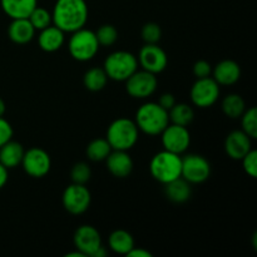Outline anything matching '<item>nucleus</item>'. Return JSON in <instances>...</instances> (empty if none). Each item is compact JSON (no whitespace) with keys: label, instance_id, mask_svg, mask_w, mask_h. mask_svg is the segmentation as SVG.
Wrapping results in <instances>:
<instances>
[{"label":"nucleus","instance_id":"nucleus-1","mask_svg":"<svg viewBox=\"0 0 257 257\" xmlns=\"http://www.w3.org/2000/svg\"><path fill=\"white\" fill-rule=\"evenodd\" d=\"M53 24L64 33H73L84 28L88 20L85 0H57L52 13Z\"/></svg>","mask_w":257,"mask_h":257},{"label":"nucleus","instance_id":"nucleus-2","mask_svg":"<svg viewBox=\"0 0 257 257\" xmlns=\"http://www.w3.org/2000/svg\"><path fill=\"white\" fill-rule=\"evenodd\" d=\"M136 124L138 130L150 136H157L170 124L168 110L158 103L147 102L138 108L136 113Z\"/></svg>","mask_w":257,"mask_h":257},{"label":"nucleus","instance_id":"nucleus-3","mask_svg":"<svg viewBox=\"0 0 257 257\" xmlns=\"http://www.w3.org/2000/svg\"><path fill=\"white\" fill-rule=\"evenodd\" d=\"M140 137V130L135 120L128 118H118L113 120L107 131L105 140L112 150L128 151L137 143Z\"/></svg>","mask_w":257,"mask_h":257},{"label":"nucleus","instance_id":"nucleus-4","mask_svg":"<svg viewBox=\"0 0 257 257\" xmlns=\"http://www.w3.org/2000/svg\"><path fill=\"white\" fill-rule=\"evenodd\" d=\"M181 168L182 158L180 155L166 150L156 153L150 163V172L152 177L163 185L181 177Z\"/></svg>","mask_w":257,"mask_h":257},{"label":"nucleus","instance_id":"nucleus-5","mask_svg":"<svg viewBox=\"0 0 257 257\" xmlns=\"http://www.w3.org/2000/svg\"><path fill=\"white\" fill-rule=\"evenodd\" d=\"M137 67L138 60L132 53L118 50L108 55L103 69L107 73L108 79L125 82L137 70Z\"/></svg>","mask_w":257,"mask_h":257},{"label":"nucleus","instance_id":"nucleus-6","mask_svg":"<svg viewBox=\"0 0 257 257\" xmlns=\"http://www.w3.org/2000/svg\"><path fill=\"white\" fill-rule=\"evenodd\" d=\"M99 47L95 33L85 28L73 32L68 42L70 55L78 62H88L93 59L97 55Z\"/></svg>","mask_w":257,"mask_h":257},{"label":"nucleus","instance_id":"nucleus-7","mask_svg":"<svg viewBox=\"0 0 257 257\" xmlns=\"http://www.w3.org/2000/svg\"><path fill=\"white\" fill-rule=\"evenodd\" d=\"M220 97V85L213 78H200L191 88V100L198 108H208Z\"/></svg>","mask_w":257,"mask_h":257},{"label":"nucleus","instance_id":"nucleus-8","mask_svg":"<svg viewBox=\"0 0 257 257\" xmlns=\"http://www.w3.org/2000/svg\"><path fill=\"white\" fill-rule=\"evenodd\" d=\"M92 196L84 185L72 183L64 190L62 196L63 207L72 215H82L89 208Z\"/></svg>","mask_w":257,"mask_h":257},{"label":"nucleus","instance_id":"nucleus-9","mask_svg":"<svg viewBox=\"0 0 257 257\" xmlns=\"http://www.w3.org/2000/svg\"><path fill=\"white\" fill-rule=\"evenodd\" d=\"M157 78L153 73L147 70H136L127 80H125V89L127 93L133 98L145 99L151 97L157 89Z\"/></svg>","mask_w":257,"mask_h":257},{"label":"nucleus","instance_id":"nucleus-10","mask_svg":"<svg viewBox=\"0 0 257 257\" xmlns=\"http://www.w3.org/2000/svg\"><path fill=\"white\" fill-rule=\"evenodd\" d=\"M20 165L30 177L42 178L49 173L52 160L44 150L39 147H33L25 151Z\"/></svg>","mask_w":257,"mask_h":257},{"label":"nucleus","instance_id":"nucleus-11","mask_svg":"<svg viewBox=\"0 0 257 257\" xmlns=\"http://www.w3.org/2000/svg\"><path fill=\"white\" fill-rule=\"evenodd\" d=\"M211 175L210 162L203 156L188 155L182 158L181 177L188 183H202Z\"/></svg>","mask_w":257,"mask_h":257},{"label":"nucleus","instance_id":"nucleus-12","mask_svg":"<svg viewBox=\"0 0 257 257\" xmlns=\"http://www.w3.org/2000/svg\"><path fill=\"white\" fill-rule=\"evenodd\" d=\"M161 140H162L163 150L181 155V153L186 152L187 148L190 147L191 135L187 127L172 123L162 131Z\"/></svg>","mask_w":257,"mask_h":257},{"label":"nucleus","instance_id":"nucleus-13","mask_svg":"<svg viewBox=\"0 0 257 257\" xmlns=\"http://www.w3.org/2000/svg\"><path fill=\"white\" fill-rule=\"evenodd\" d=\"M137 60L143 70L153 74L163 72L168 63L167 54L157 44H145V47L140 50Z\"/></svg>","mask_w":257,"mask_h":257},{"label":"nucleus","instance_id":"nucleus-14","mask_svg":"<svg viewBox=\"0 0 257 257\" xmlns=\"http://www.w3.org/2000/svg\"><path fill=\"white\" fill-rule=\"evenodd\" d=\"M74 246L84 256L92 257L102 245V237L95 227L90 225H82L74 233Z\"/></svg>","mask_w":257,"mask_h":257},{"label":"nucleus","instance_id":"nucleus-15","mask_svg":"<svg viewBox=\"0 0 257 257\" xmlns=\"http://www.w3.org/2000/svg\"><path fill=\"white\" fill-rule=\"evenodd\" d=\"M252 150L251 138L241 131H233L227 136L225 141V151L232 160L241 161Z\"/></svg>","mask_w":257,"mask_h":257},{"label":"nucleus","instance_id":"nucleus-16","mask_svg":"<svg viewBox=\"0 0 257 257\" xmlns=\"http://www.w3.org/2000/svg\"><path fill=\"white\" fill-rule=\"evenodd\" d=\"M105 162L108 171L117 178L128 177L133 170V161L127 151L112 150L105 158Z\"/></svg>","mask_w":257,"mask_h":257},{"label":"nucleus","instance_id":"nucleus-17","mask_svg":"<svg viewBox=\"0 0 257 257\" xmlns=\"http://www.w3.org/2000/svg\"><path fill=\"white\" fill-rule=\"evenodd\" d=\"M213 79L218 85H232L240 79L241 68L233 60H222L212 70Z\"/></svg>","mask_w":257,"mask_h":257},{"label":"nucleus","instance_id":"nucleus-18","mask_svg":"<svg viewBox=\"0 0 257 257\" xmlns=\"http://www.w3.org/2000/svg\"><path fill=\"white\" fill-rule=\"evenodd\" d=\"M35 29L28 18L13 19L8 28V35L10 40L17 44H27L34 38Z\"/></svg>","mask_w":257,"mask_h":257},{"label":"nucleus","instance_id":"nucleus-19","mask_svg":"<svg viewBox=\"0 0 257 257\" xmlns=\"http://www.w3.org/2000/svg\"><path fill=\"white\" fill-rule=\"evenodd\" d=\"M38 43H39L40 49L44 52H57L64 44V32L55 25H49L45 29L40 30Z\"/></svg>","mask_w":257,"mask_h":257},{"label":"nucleus","instance_id":"nucleus-20","mask_svg":"<svg viewBox=\"0 0 257 257\" xmlns=\"http://www.w3.org/2000/svg\"><path fill=\"white\" fill-rule=\"evenodd\" d=\"M2 9L12 19L28 18L38 5V0H0Z\"/></svg>","mask_w":257,"mask_h":257},{"label":"nucleus","instance_id":"nucleus-21","mask_svg":"<svg viewBox=\"0 0 257 257\" xmlns=\"http://www.w3.org/2000/svg\"><path fill=\"white\" fill-rule=\"evenodd\" d=\"M24 152V148L19 142L10 140L0 147V163L8 170L17 167L22 163Z\"/></svg>","mask_w":257,"mask_h":257},{"label":"nucleus","instance_id":"nucleus-22","mask_svg":"<svg viewBox=\"0 0 257 257\" xmlns=\"http://www.w3.org/2000/svg\"><path fill=\"white\" fill-rule=\"evenodd\" d=\"M166 196L170 201L175 203H183L190 200L192 195L191 183H188L185 178L178 177L171 182L166 183Z\"/></svg>","mask_w":257,"mask_h":257},{"label":"nucleus","instance_id":"nucleus-23","mask_svg":"<svg viewBox=\"0 0 257 257\" xmlns=\"http://www.w3.org/2000/svg\"><path fill=\"white\" fill-rule=\"evenodd\" d=\"M108 245L113 252L119 253V255H127L135 247V240H133L132 235L125 230H115L109 235Z\"/></svg>","mask_w":257,"mask_h":257},{"label":"nucleus","instance_id":"nucleus-24","mask_svg":"<svg viewBox=\"0 0 257 257\" xmlns=\"http://www.w3.org/2000/svg\"><path fill=\"white\" fill-rule=\"evenodd\" d=\"M168 117H170V122H172L173 124L187 127V125L193 120L195 113H193L192 107H190V105L186 104V103H176V104L168 110Z\"/></svg>","mask_w":257,"mask_h":257},{"label":"nucleus","instance_id":"nucleus-25","mask_svg":"<svg viewBox=\"0 0 257 257\" xmlns=\"http://www.w3.org/2000/svg\"><path fill=\"white\" fill-rule=\"evenodd\" d=\"M108 75L103 68H92L83 77L84 87L90 92H99L107 85Z\"/></svg>","mask_w":257,"mask_h":257},{"label":"nucleus","instance_id":"nucleus-26","mask_svg":"<svg viewBox=\"0 0 257 257\" xmlns=\"http://www.w3.org/2000/svg\"><path fill=\"white\" fill-rule=\"evenodd\" d=\"M222 112L228 118H240L245 112V100L238 94H228L222 100Z\"/></svg>","mask_w":257,"mask_h":257},{"label":"nucleus","instance_id":"nucleus-27","mask_svg":"<svg viewBox=\"0 0 257 257\" xmlns=\"http://www.w3.org/2000/svg\"><path fill=\"white\" fill-rule=\"evenodd\" d=\"M110 151H112V148H110L107 140H104V138H97V140H93L88 145L87 156L93 162H100V161H105V158L108 157Z\"/></svg>","mask_w":257,"mask_h":257},{"label":"nucleus","instance_id":"nucleus-28","mask_svg":"<svg viewBox=\"0 0 257 257\" xmlns=\"http://www.w3.org/2000/svg\"><path fill=\"white\" fill-rule=\"evenodd\" d=\"M29 22L32 23V25L34 27L35 30H43L47 27L52 25L53 19H52V13L48 12L44 8L37 7L34 8L30 15L28 17Z\"/></svg>","mask_w":257,"mask_h":257},{"label":"nucleus","instance_id":"nucleus-29","mask_svg":"<svg viewBox=\"0 0 257 257\" xmlns=\"http://www.w3.org/2000/svg\"><path fill=\"white\" fill-rule=\"evenodd\" d=\"M241 117H242L241 119L242 131L251 140H255L257 138V109L255 107H251L250 109L245 110Z\"/></svg>","mask_w":257,"mask_h":257},{"label":"nucleus","instance_id":"nucleus-30","mask_svg":"<svg viewBox=\"0 0 257 257\" xmlns=\"http://www.w3.org/2000/svg\"><path fill=\"white\" fill-rule=\"evenodd\" d=\"M95 37H97L99 45H102V47H110V45H113L117 42L118 32L113 25L104 24L99 27V29L95 33Z\"/></svg>","mask_w":257,"mask_h":257},{"label":"nucleus","instance_id":"nucleus-31","mask_svg":"<svg viewBox=\"0 0 257 257\" xmlns=\"http://www.w3.org/2000/svg\"><path fill=\"white\" fill-rule=\"evenodd\" d=\"M70 177H72L73 183L85 185L92 177V171L87 163L78 162L73 166L72 171H70Z\"/></svg>","mask_w":257,"mask_h":257},{"label":"nucleus","instance_id":"nucleus-32","mask_svg":"<svg viewBox=\"0 0 257 257\" xmlns=\"http://www.w3.org/2000/svg\"><path fill=\"white\" fill-rule=\"evenodd\" d=\"M141 35L146 44H157L162 37V30H161L160 25L156 23H147L143 25Z\"/></svg>","mask_w":257,"mask_h":257},{"label":"nucleus","instance_id":"nucleus-33","mask_svg":"<svg viewBox=\"0 0 257 257\" xmlns=\"http://www.w3.org/2000/svg\"><path fill=\"white\" fill-rule=\"evenodd\" d=\"M242 167L243 171L247 173L250 177H257V152L255 150H251L245 157L242 158Z\"/></svg>","mask_w":257,"mask_h":257},{"label":"nucleus","instance_id":"nucleus-34","mask_svg":"<svg viewBox=\"0 0 257 257\" xmlns=\"http://www.w3.org/2000/svg\"><path fill=\"white\" fill-rule=\"evenodd\" d=\"M193 75H195L197 79L200 78H206V77H210L212 74V67L208 62L206 60H198L193 64Z\"/></svg>","mask_w":257,"mask_h":257},{"label":"nucleus","instance_id":"nucleus-35","mask_svg":"<svg viewBox=\"0 0 257 257\" xmlns=\"http://www.w3.org/2000/svg\"><path fill=\"white\" fill-rule=\"evenodd\" d=\"M13 137V127L7 119L0 117V147L9 142Z\"/></svg>","mask_w":257,"mask_h":257},{"label":"nucleus","instance_id":"nucleus-36","mask_svg":"<svg viewBox=\"0 0 257 257\" xmlns=\"http://www.w3.org/2000/svg\"><path fill=\"white\" fill-rule=\"evenodd\" d=\"M158 104L162 108H165L166 110H170L176 104L175 95L171 94V93H165V94L161 95L160 100H158Z\"/></svg>","mask_w":257,"mask_h":257},{"label":"nucleus","instance_id":"nucleus-37","mask_svg":"<svg viewBox=\"0 0 257 257\" xmlns=\"http://www.w3.org/2000/svg\"><path fill=\"white\" fill-rule=\"evenodd\" d=\"M127 256L131 257H152V253L148 252L147 250H143V248H136L133 247L130 252L127 253Z\"/></svg>","mask_w":257,"mask_h":257},{"label":"nucleus","instance_id":"nucleus-38","mask_svg":"<svg viewBox=\"0 0 257 257\" xmlns=\"http://www.w3.org/2000/svg\"><path fill=\"white\" fill-rule=\"evenodd\" d=\"M8 182V168L0 163V190L5 186Z\"/></svg>","mask_w":257,"mask_h":257},{"label":"nucleus","instance_id":"nucleus-39","mask_svg":"<svg viewBox=\"0 0 257 257\" xmlns=\"http://www.w3.org/2000/svg\"><path fill=\"white\" fill-rule=\"evenodd\" d=\"M65 257H84V255H83L82 252H80V251H74V252H69V253H67V255H65Z\"/></svg>","mask_w":257,"mask_h":257},{"label":"nucleus","instance_id":"nucleus-40","mask_svg":"<svg viewBox=\"0 0 257 257\" xmlns=\"http://www.w3.org/2000/svg\"><path fill=\"white\" fill-rule=\"evenodd\" d=\"M5 109H7V108H5L4 100H3L2 98H0V117H3V115H4Z\"/></svg>","mask_w":257,"mask_h":257}]
</instances>
